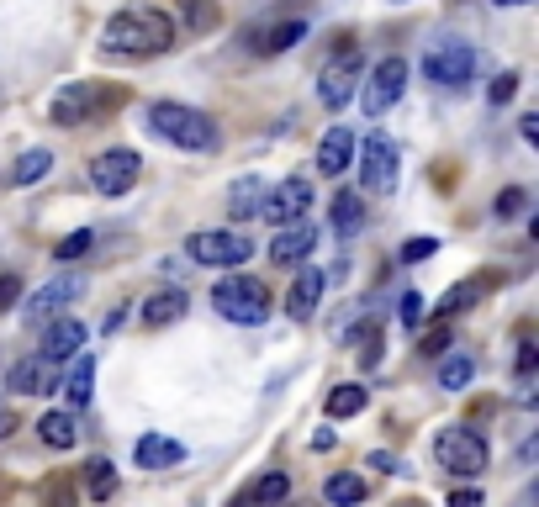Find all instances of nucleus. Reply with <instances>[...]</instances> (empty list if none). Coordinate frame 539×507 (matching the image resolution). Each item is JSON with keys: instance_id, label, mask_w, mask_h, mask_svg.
I'll list each match as a JSON object with an SVG mask.
<instances>
[{"instance_id": "nucleus-48", "label": "nucleus", "mask_w": 539, "mask_h": 507, "mask_svg": "<svg viewBox=\"0 0 539 507\" xmlns=\"http://www.w3.org/2000/svg\"><path fill=\"white\" fill-rule=\"evenodd\" d=\"M312 449H333V428H318V434H312Z\"/></svg>"}, {"instance_id": "nucleus-20", "label": "nucleus", "mask_w": 539, "mask_h": 507, "mask_svg": "<svg viewBox=\"0 0 539 507\" xmlns=\"http://www.w3.org/2000/svg\"><path fill=\"white\" fill-rule=\"evenodd\" d=\"M349 159H355V133H349V127H328L323 143H318V169L323 175H344Z\"/></svg>"}, {"instance_id": "nucleus-46", "label": "nucleus", "mask_w": 539, "mask_h": 507, "mask_svg": "<svg viewBox=\"0 0 539 507\" xmlns=\"http://www.w3.org/2000/svg\"><path fill=\"white\" fill-rule=\"evenodd\" d=\"M122 323H127V307H111V312H106V333H117Z\"/></svg>"}, {"instance_id": "nucleus-25", "label": "nucleus", "mask_w": 539, "mask_h": 507, "mask_svg": "<svg viewBox=\"0 0 539 507\" xmlns=\"http://www.w3.org/2000/svg\"><path fill=\"white\" fill-rule=\"evenodd\" d=\"M302 37H307V22H302V16H291V22L259 32V37H254V53H286V48L302 43Z\"/></svg>"}, {"instance_id": "nucleus-1", "label": "nucleus", "mask_w": 539, "mask_h": 507, "mask_svg": "<svg viewBox=\"0 0 539 507\" xmlns=\"http://www.w3.org/2000/svg\"><path fill=\"white\" fill-rule=\"evenodd\" d=\"M101 43L127 59H154V53L175 48V16L159 6H122L117 16H106Z\"/></svg>"}, {"instance_id": "nucleus-50", "label": "nucleus", "mask_w": 539, "mask_h": 507, "mask_svg": "<svg viewBox=\"0 0 539 507\" xmlns=\"http://www.w3.org/2000/svg\"><path fill=\"white\" fill-rule=\"evenodd\" d=\"M397 6H407V0H397Z\"/></svg>"}, {"instance_id": "nucleus-37", "label": "nucleus", "mask_w": 539, "mask_h": 507, "mask_svg": "<svg viewBox=\"0 0 539 507\" xmlns=\"http://www.w3.org/2000/svg\"><path fill=\"white\" fill-rule=\"evenodd\" d=\"M513 96H518V74H497V80L487 85V101L492 106H508Z\"/></svg>"}, {"instance_id": "nucleus-5", "label": "nucleus", "mask_w": 539, "mask_h": 507, "mask_svg": "<svg viewBox=\"0 0 539 507\" xmlns=\"http://www.w3.org/2000/svg\"><path fill=\"white\" fill-rule=\"evenodd\" d=\"M434 460L450 476L471 481V476H481L492 465V449H487V439H481L476 428H444V434L434 439Z\"/></svg>"}, {"instance_id": "nucleus-13", "label": "nucleus", "mask_w": 539, "mask_h": 507, "mask_svg": "<svg viewBox=\"0 0 539 507\" xmlns=\"http://www.w3.org/2000/svg\"><path fill=\"white\" fill-rule=\"evenodd\" d=\"M360 53H344L333 69H323V80H318V101L328 106V111H339V106H349L355 101V90H360Z\"/></svg>"}, {"instance_id": "nucleus-35", "label": "nucleus", "mask_w": 539, "mask_h": 507, "mask_svg": "<svg viewBox=\"0 0 539 507\" xmlns=\"http://www.w3.org/2000/svg\"><path fill=\"white\" fill-rule=\"evenodd\" d=\"M185 27H191V32H212L217 27V6H212V0H185Z\"/></svg>"}, {"instance_id": "nucleus-10", "label": "nucleus", "mask_w": 539, "mask_h": 507, "mask_svg": "<svg viewBox=\"0 0 539 507\" xmlns=\"http://www.w3.org/2000/svg\"><path fill=\"white\" fill-rule=\"evenodd\" d=\"M407 74H413V69H407V59H397V53H392V59H381L376 69H370V80H360V90H355L360 106L370 111V117L392 111L402 101V90H407Z\"/></svg>"}, {"instance_id": "nucleus-44", "label": "nucleus", "mask_w": 539, "mask_h": 507, "mask_svg": "<svg viewBox=\"0 0 539 507\" xmlns=\"http://www.w3.org/2000/svg\"><path fill=\"white\" fill-rule=\"evenodd\" d=\"M48 507H74V502H69V486H64V481H53V486H48Z\"/></svg>"}, {"instance_id": "nucleus-18", "label": "nucleus", "mask_w": 539, "mask_h": 507, "mask_svg": "<svg viewBox=\"0 0 539 507\" xmlns=\"http://www.w3.org/2000/svg\"><path fill=\"white\" fill-rule=\"evenodd\" d=\"M90 391H96V354H74V365H69V375H64V402H69V412H85L90 407Z\"/></svg>"}, {"instance_id": "nucleus-49", "label": "nucleus", "mask_w": 539, "mask_h": 507, "mask_svg": "<svg viewBox=\"0 0 539 507\" xmlns=\"http://www.w3.org/2000/svg\"><path fill=\"white\" fill-rule=\"evenodd\" d=\"M492 6H529V0H492Z\"/></svg>"}, {"instance_id": "nucleus-9", "label": "nucleus", "mask_w": 539, "mask_h": 507, "mask_svg": "<svg viewBox=\"0 0 539 507\" xmlns=\"http://www.w3.org/2000/svg\"><path fill=\"white\" fill-rule=\"evenodd\" d=\"M138 175H143V159L133 154V148H106V154H96L90 159V191L96 196H127L138 185Z\"/></svg>"}, {"instance_id": "nucleus-40", "label": "nucleus", "mask_w": 539, "mask_h": 507, "mask_svg": "<svg viewBox=\"0 0 539 507\" xmlns=\"http://www.w3.org/2000/svg\"><path fill=\"white\" fill-rule=\"evenodd\" d=\"M534 365H539V349H534V338H524V344H518V360H513L518 381H529V375H534Z\"/></svg>"}, {"instance_id": "nucleus-17", "label": "nucleus", "mask_w": 539, "mask_h": 507, "mask_svg": "<svg viewBox=\"0 0 539 507\" xmlns=\"http://www.w3.org/2000/svg\"><path fill=\"white\" fill-rule=\"evenodd\" d=\"M133 460L143 471H175V465H185V444L170 439V434H143L133 444Z\"/></svg>"}, {"instance_id": "nucleus-47", "label": "nucleus", "mask_w": 539, "mask_h": 507, "mask_svg": "<svg viewBox=\"0 0 539 507\" xmlns=\"http://www.w3.org/2000/svg\"><path fill=\"white\" fill-rule=\"evenodd\" d=\"M11 434H16V412L0 407V439H11Z\"/></svg>"}, {"instance_id": "nucleus-3", "label": "nucleus", "mask_w": 539, "mask_h": 507, "mask_svg": "<svg viewBox=\"0 0 539 507\" xmlns=\"http://www.w3.org/2000/svg\"><path fill=\"white\" fill-rule=\"evenodd\" d=\"M212 307H217V317H228V323H238V328H259L275 312L270 286H265V280H254V275H244V270H233V275L217 280V286H212Z\"/></svg>"}, {"instance_id": "nucleus-22", "label": "nucleus", "mask_w": 539, "mask_h": 507, "mask_svg": "<svg viewBox=\"0 0 539 507\" xmlns=\"http://www.w3.org/2000/svg\"><path fill=\"white\" fill-rule=\"evenodd\" d=\"M286 497H291V476L286 471H265L244 497H238V507H281Z\"/></svg>"}, {"instance_id": "nucleus-26", "label": "nucleus", "mask_w": 539, "mask_h": 507, "mask_svg": "<svg viewBox=\"0 0 539 507\" xmlns=\"http://www.w3.org/2000/svg\"><path fill=\"white\" fill-rule=\"evenodd\" d=\"M259 201H265V180H233V191H228V212L244 222V217H259Z\"/></svg>"}, {"instance_id": "nucleus-29", "label": "nucleus", "mask_w": 539, "mask_h": 507, "mask_svg": "<svg viewBox=\"0 0 539 507\" xmlns=\"http://www.w3.org/2000/svg\"><path fill=\"white\" fill-rule=\"evenodd\" d=\"M53 381H48V360H22L11 370V391L16 397H37V391H48Z\"/></svg>"}, {"instance_id": "nucleus-4", "label": "nucleus", "mask_w": 539, "mask_h": 507, "mask_svg": "<svg viewBox=\"0 0 539 507\" xmlns=\"http://www.w3.org/2000/svg\"><path fill=\"white\" fill-rule=\"evenodd\" d=\"M185 254L207 270H244L249 254H254V238L238 233V228H201L185 238Z\"/></svg>"}, {"instance_id": "nucleus-32", "label": "nucleus", "mask_w": 539, "mask_h": 507, "mask_svg": "<svg viewBox=\"0 0 539 507\" xmlns=\"http://www.w3.org/2000/svg\"><path fill=\"white\" fill-rule=\"evenodd\" d=\"M481 286H487V275H476V280H460V286H450V296L439 302V317H455V312H466L476 296H481Z\"/></svg>"}, {"instance_id": "nucleus-23", "label": "nucleus", "mask_w": 539, "mask_h": 507, "mask_svg": "<svg viewBox=\"0 0 539 507\" xmlns=\"http://www.w3.org/2000/svg\"><path fill=\"white\" fill-rule=\"evenodd\" d=\"M37 439H43L48 449H74V439H80V423H74V412H43L37 418Z\"/></svg>"}, {"instance_id": "nucleus-33", "label": "nucleus", "mask_w": 539, "mask_h": 507, "mask_svg": "<svg viewBox=\"0 0 539 507\" xmlns=\"http://www.w3.org/2000/svg\"><path fill=\"white\" fill-rule=\"evenodd\" d=\"M90 243H96V233H90V228H74L69 238H59L53 259H59V265H74V259H85V254H90Z\"/></svg>"}, {"instance_id": "nucleus-42", "label": "nucleus", "mask_w": 539, "mask_h": 507, "mask_svg": "<svg viewBox=\"0 0 539 507\" xmlns=\"http://www.w3.org/2000/svg\"><path fill=\"white\" fill-rule=\"evenodd\" d=\"M423 349H429V354H444V349H450V328L439 323V328H434L429 338H423Z\"/></svg>"}, {"instance_id": "nucleus-43", "label": "nucleus", "mask_w": 539, "mask_h": 507, "mask_svg": "<svg viewBox=\"0 0 539 507\" xmlns=\"http://www.w3.org/2000/svg\"><path fill=\"white\" fill-rule=\"evenodd\" d=\"M370 465H376L381 476H397V471H402V465H397V455H386V449H376V455H370Z\"/></svg>"}, {"instance_id": "nucleus-14", "label": "nucleus", "mask_w": 539, "mask_h": 507, "mask_svg": "<svg viewBox=\"0 0 539 507\" xmlns=\"http://www.w3.org/2000/svg\"><path fill=\"white\" fill-rule=\"evenodd\" d=\"M85 323H74V317H53V323H43V354L37 360L59 365V360H74V354L85 349Z\"/></svg>"}, {"instance_id": "nucleus-11", "label": "nucleus", "mask_w": 539, "mask_h": 507, "mask_svg": "<svg viewBox=\"0 0 539 507\" xmlns=\"http://www.w3.org/2000/svg\"><path fill=\"white\" fill-rule=\"evenodd\" d=\"M85 286H80V275H53V280H43L27 302H16L22 307V317H27V328H43V323H53V317H64L69 307H74V296H80Z\"/></svg>"}, {"instance_id": "nucleus-45", "label": "nucleus", "mask_w": 539, "mask_h": 507, "mask_svg": "<svg viewBox=\"0 0 539 507\" xmlns=\"http://www.w3.org/2000/svg\"><path fill=\"white\" fill-rule=\"evenodd\" d=\"M518 133H524V143H539V117H534V111H529L524 122H518Z\"/></svg>"}, {"instance_id": "nucleus-31", "label": "nucleus", "mask_w": 539, "mask_h": 507, "mask_svg": "<svg viewBox=\"0 0 539 507\" xmlns=\"http://www.w3.org/2000/svg\"><path fill=\"white\" fill-rule=\"evenodd\" d=\"M53 169V154L48 148H27L22 159H16V169H11V185H37Z\"/></svg>"}, {"instance_id": "nucleus-2", "label": "nucleus", "mask_w": 539, "mask_h": 507, "mask_svg": "<svg viewBox=\"0 0 539 507\" xmlns=\"http://www.w3.org/2000/svg\"><path fill=\"white\" fill-rule=\"evenodd\" d=\"M148 133L185 148V154H217V143H222L217 122L207 117V111L180 106V101H154L148 106Z\"/></svg>"}, {"instance_id": "nucleus-16", "label": "nucleus", "mask_w": 539, "mask_h": 507, "mask_svg": "<svg viewBox=\"0 0 539 507\" xmlns=\"http://www.w3.org/2000/svg\"><path fill=\"white\" fill-rule=\"evenodd\" d=\"M323 286H328V275H323V270H312V265H302V270H296L291 291H286V312L296 317V323H307V317L318 312V302H323Z\"/></svg>"}, {"instance_id": "nucleus-8", "label": "nucleus", "mask_w": 539, "mask_h": 507, "mask_svg": "<svg viewBox=\"0 0 539 507\" xmlns=\"http://www.w3.org/2000/svg\"><path fill=\"white\" fill-rule=\"evenodd\" d=\"M397 169H402V154H397V143L386 133H370L360 143V185H365V196H392L397 191Z\"/></svg>"}, {"instance_id": "nucleus-39", "label": "nucleus", "mask_w": 539, "mask_h": 507, "mask_svg": "<svg viewBox=\"0 0 539 507\" xmlns=\"http://www.w3.org/2000/svg\"><path fill=\"white\" fill-rule=\"evenodd\" d=\"M22 275H0V312H11L16 302H22Z\"/></svg>"}, {"instance_id": "nucleus-38", "label": "nucleus", "mask_w": 539, "mask_h": 507, "mask_svg": "<svg viewBox=\"0 0 539 507\" xmlns=\"http://www.w3.org/2000/svg\"><path fill=\"white\" fill-rule=\"evenodd\" d=\"M397 317L407 328H418L423 323V291H402V302H397Z\"/></svg>"}, {"instance_id": "nucleus-21", "label": "nucleus", "mask_w": 539, "mask_h": 507, "mask_svg": "<svg viewBox=\"0 0 539 507\" xmlns=\"http://www.w3.org/2000/svg\"><path fill=\"white\" fill-rule=\"evenodd\" d=\"M328 217H333V233L339 238H360L365 233V196L360 191H339L328 206Z\"/></svg>"}, {"instance_id": "nucleus-7", "label": "nucleus", "mask_w": 539, "mask_h": 507, "mask_svg": "<svg viewBox=\"0 0 539 507\" xmlns=\"http://www.w3.org/2000/svg\"><path fill=\"white\" fill-rule=\"evenodd\" d=\"M423 80L439 85V90H460V85H471V74H476V48L471 43H460V37H450V43H434L429 53H423Z\"/></svg>"}, {"instance_id": "nucleus-19", "label": "nucleus", "mask_w": 539, "mask_h": 507, "mask_svg": "<svg viewBox=\"0 0 539 507\" xmlns=\"http://www.w3.org/2000/svg\"><path fill=\"white\" fill-rule=\"evenodd\" d=\"M185 312H191V296H185L180 286H164V291H154L143 302V323L148 328H170V323H180Z\"/></svg>"}, {"instance_id": "nucleus-24", "label": "nucleus", "mask_w": 539, "mask_h": 507, "mask_svg": "<svg viewBox=\"0 0 539 507\" xmlns=\"http://www.w3.org/2000/svg\"><path fill=\"white\" fill-rule=\"evenodd\" d=\"M323 497H328L333 507H360V502L370 497V486H365V476H355V471H339V476H328Z\"/></svg>"}, {"instance_id": "nucleus-34", "label": "nucleus", "mask_w": 539, "mask_h": 507, "mask_svg": "<svg viewBox=\"0 0 539 507\" xmlns=\"http://www.w3.org/2000/svg\"><path fill=\"white\" fill-rule=\"evenodd\" d=\"M524 206H529V191H524V185H508V191L492 201V217H497V222H513Z\"/></svg>"}, {"instance_id": "nucleus-41", "label": "nucleus", "mask_w": 539, "mask_h": 507, "mask_svg": "<svg viewBox=\"0 0 539 507\" xmlns=\"http://www.w3.org/2000/svg\"><path fill=\"white\" fill-rule=\"evenodd\" d=\"M444 507H481V492H476V486H460V492H450Z\"/></svg>"}, {"instance_id": "nucleus-28", "label": "nucleus", "mask_w": 539, "mask_h": 507, "mask_svg": "<svg viewBox=\"0 0 539 507\" xmlns=\"http://www.w3.org/2000/svg\"><path fill=\"white\" fill-rule=\"evenodd\" d=\"M85 492H90V502L117 497V465L111 460H85Z\"/></svg>"}, {"instance_id": "nucleus-36", "label": "nucleus", "mask_w": 539, "mask_h": 507, "mask_svg": "<svg viewBox=\"0 0 539 507\" xmlns=\"http://www.w3.org/2000/svg\"><path fill=\"white\" fill-rule=\"evenodd\" d=\"M439 254V238H407L402 243V265H423V259Z\"/></svg>"}, {"instance_id": "nucleus-27", "label": "nucleus", "mask_w": 539, "mask_h": 507, "mask_svg": "<svg viewBox=\"0 0 539 507\" xmlns=\"http://www.w3.org/2000/svg\"><path fill=\"white\" fill-rule=\"evenodd\" d=\"M365 402H370V391L360 381H344L328 391V418H355V412H365Z\"/></svg>"}, {"instance_id": "nucleus-15", "label": "nucleus", "mask_w": 539, "mask_h": 507, "mask_svg": "<svg viewBox=\"0 0 539 507\" xmlns=\"http://www.w3.org/2000/svg\"><path fill=\"white\" fill-rule=\"evenodd\" d=\"M312 249H318V228H312L307 217L275 228V238H270V259H275V265H302Z\"/></svg>"}, {"instance_id": "nucleus-30", "label": "nucleus", "mask_w": 539, "mask_h": 507, "mask_svg": "<svg viewBox=\"0 0 539 507\" xmlns=\"http://www.w3.org/2000/svg\"><path fill=\"white\" fill-rule=\"evenodd\" d=\"M471 375H476V360H471L466 349H460V354H444V360H439V386H444V391H466Z\"/></svg>"}, {"instance_id": "nucleus-12", "label": "nucleus", "mask_w": 539, "mask_h": 507, "mask_svg": "<svg viewBox=\"0 0 539 507\" xmlns=\"http://www.w3.org/2000/svg\"><path fill=\"white\" fill-rule=\"evenodd\" d=\"M307 212H312V185H307L302 175L265 185V201H259V217H265V222L286 228V222H302Z\"/></svg>"}, {"instance_id": "nucleus-6", "label": "nucleus", "mask_w": 539, "mask_h": 507, "mask_svg": "<svg viewBox=\"0 0 539 507\" xmlns=\"http://www.w3.org/2000/svg\"><path fill=\"white\" fill-rule=\"evenodd\" d=\"M111 101H122V90H111V85H101V80H74V85H64L59 96H53V122L59 127H85L96 111H106Z\"/></svg>"}]
</instances>
